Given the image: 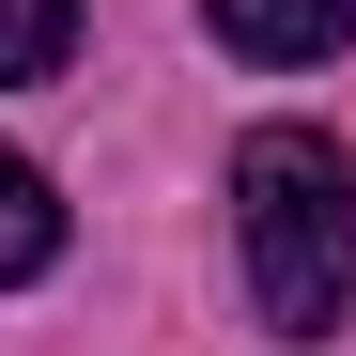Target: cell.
<instances>
[{"label":"cell","mask_w":356,"mask_h":356,"mask_svg":"<svg viewBox=\"0 0 356 356\" xmlns=\"http://www.w3.org/2000/svg\"><path fill=\"white\" fill-rule=\"evenodd\" d=\"M202 31L232 63H325V47H356V0H202Z\"/></svg>","instance_id":"7a4b0ae2"},{"label":"cell","mask_w":356,"mask_h":356,"mask_svg":"<svg viewBox=\"0 0 356 356\" xmlns=\"http://www.w3.org/2000/svg\"><path fill=\"white\" fill-rule=\"evenodd\" d=\"M232 232H248L264 341H341L356 310V170L325 124H248L232 140Z\"/></svg>","instance_id":"6da1fadb"},{"label":"cell","mask_w":356,"mask_h":356,"mask_svg":"<svg viewBox=\"0 0 356 356\" xmlns=\"http://www.w3.org/2000/svg\"><path fill=\"white\" fill-rule=\"evenodd\" d=\"M47 264H63V202H47V170H31V155H0V294L47 279Z\"/></svg>","instance_id":"3957f363"},{"label":"cell","mask_w":356,"mask_h":356,"mask_svg":"<svg viewBox=\"0 0 356 356\" xmlns=\"http://www.w3.org/2000/svg\"><path fill=\"white\" fill-rule=\"evenodd\" d=\"M78 47V0H0V78H63Z\"/></svg>","instance_id":"277c9868"}]
</instances>
